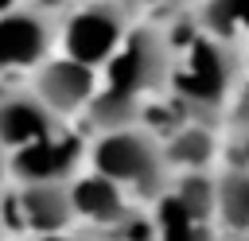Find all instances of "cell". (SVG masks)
I'll return each instance as SVG.
<instances>
[{
  "label": "cell",
  "mask_w": 249,
  "mask_h": 241,
  "mask_svg": "<svg viewBox=\"0 0 249 241\" xmlns=\"http://www.w3.org/2000/svg\"><path fill=\"white\" fill-rule=\"evenodd\" d=\"M167 39L175 51L167 93L175 101L179 120H202V124L222 128V113L230 97H237L241 89V47L206 39L198 31L179 39L171 27H167Z\"/></svg>",
  "instance_id": "obj_1"
},
{
  "label": "cell",
  "mask_w": 249,
  "mask_h": 241,
  "mask_svg": "<svg viewBox=\"0 0 249 241\" xmlns=\"http://www.w3.org/2000/svg\"><path fill=\"white\" fill-rule=\"evenodd\" d=\"M86 171L109 179L132 202H156L171 183V171L160 152V136L144 124L86 136Z\"/></svg>",
  "instance_id": "obj_2"
},
{
  "label": "cell",
  "mask_w": 249,
  "mask_h": 241,
  "mask_svg": "<svg viewBox=\"0 0 249 241\" xmlns=\"http://www.w3.org/2000/svg\"><path fill=\"white\" fill-rule=\"evenodd\" d=\"M136 23H140V12L132 0H74L58 16L54 54L78 66L101 70Z\"/></svg>",
  "instance_id": "obj_3"
},
{
  "label": "cell",
  "mask_w": 249,
  "mask_h": 241,
  "mask_svg": "<svg viewBox=\"0 0 249 241\" xmlns=\"http://www.w3.org/2000/svg\"><path fill=\"white\" fill-rule=\"evenodd\" d=\"M58 43V16H47L39 8H12L0 16V74L8 70H35L54 54Z\"/></svg>",
  "instance_id": "obj_4"
},
{
  "label": "cell",
  "mask_w": 249,
  "mask_h": 241,
  "mask_svg": "<svg viewBox=\"0 0 249 241\" xmlns=\"http://www.w3.org/2000/svg\"><path fill=\"white\" fill-rule=\"evenodd\" d=\"M86 167V132H74L70 124L39 140L23 152L8 155V183H66Z\"/></svg>",
  "instance_id": "obj_5"
},
{
  "label": "cell",
  "mask_w": 249,
  "mask_h": 241,
  "mask_svg": "<svg viewBox=\"0 0 249 241\" xmlns=\"http://www.w3.org/2000/svg\"><path fill=\"white\" fill-rule=\"evenodd\" d=\"M23 86L35 93V101L47 113H54L58 120H66V117H78L89 105V97L97 93V70L78 66V62H70L62 54H51L47 62H39L31 70V78Z\"/></svg>",
  "instance_id": "obj_6"
},
{
  "label": "cell",
  "mask_w": 249,
  "mask_h": 241,
  "mask_svg": "<svg viewBox=\"0 0 249 241\" xmlns=\"http://www.w3.org/2000/svg\"><path fill=\"white\" fill-rule=\"evenodd\" d=\"M66 194H70L74 222H86L97 241L109 237L113 229H121L128 218H136L132 198L121 187H113L109 179L93 175V171H78L74 179H66Z\"/></svg>",
  "instance_id": "obj_7"
},
{
  "label": "cell",
  "mask_w": 249,
  "mask_h": 241,
  "mask_svg": "<svg viewBox=\"0 0 249 241\" xmlns=\"http://www.w3.org/2000/svg\"><path fill=\"white\" fill-rule=\"evenodd\" d=\"M66 128V120H58L54 113H47L35 93L27 86H8L0 89V152H23L39 140H51Z\"/></svg>",
  "instance_id": "obj_8"
},
{
  "label": "cell",
  "mask_w": 249,
  "mask_h": 241,
  "mask_svg": "<svg viewBox=\"0 0 249 241\" xmlns=\"http://www.w3.org/2000/svg\"><path fill=\"white\" fill-rule=\"evenodd\" d=\"M8 210H12L16 222H19L27 233H35V237L70 233V225H74V210H70L66 183H12Z\"/></svg>",
  "instance_id": "obj_9"
},
{
  "label": "cell",
  "mask_w": 249,
  "mask_h": 241,
  "mask_svg": "<svg viewBox=\"0 0 249 241\" xmlns=\"http://www.w3.org/2000/svg\"><path fill=\"white\" fill-rule=\"evenodd\" d=\"M160 152L167 171L187 175V171H210V163L222 152V128L202 124V120H175L167 136H160Z\"/></svg>",
  "instance_id": "obj_10"
},
{
  "label": "cell",
  "mask_w": 249,
  "mask_h": 241,
  "mask_svg": "<svg viewBox=\"0 0 249 241\" xmlns=\"http://www.w3.org/2000/svg\"><path fill=\"white\" fill-rule=\"evenodd\" d=\"M241 237L249 229V171L241 163H226L214 175V229Z\"/></svg>",
  "instance_id": "obj_11"
},
{
  "label": "cell",
  "mask_w": 249,
  "mask_h": 241,
  "mask_svg": "<svg viewBox=\"0 0 249 241\" xmlns=\"http://www.w3.org/2000/svg\"><path fill=\"white\" fill-rule=\"evenodd\" d=\"M191 23H195V31L206 35V39L241 47L245 0H195V4H191Z\"/></svg>",
  "instance_id": "obj_12"
},
{
  "label": "cell",
  "mask_w": 249,
  "mask_h": 241,
  "mask_svg": "<svg viewBox=\"0 0 249 241\" xmlns=\"http://www.w3.org/2000/svg\"><path fill=\"white\" fill-rule=\"evenodd\" d=\"M187 218L195 222H210L214 225V175L210 171H187V175H171L167 190H163Z\"/></svg>",
  "instance_id": "obj_13"
},
{
  "label": "cell",
  "mask_w": 249,
  "mask_h": 241,
  "mask_svg": "<svg viewBox=\"0 0 249 241\" xmlns=\"http://www.w3.org/2000/svg\"><path fill=\"white\" fill-rule=\"evenodd\" d=\"M27 8H39V12H47V16H62L74 0H23Z\"/></svg>",
  "instance_id": "obj_14"
},
{
  "label": "cell",
  "mask_w": 249,
  "mask_h": 241,
  "mask_svg": "<svg viewBox=\"0 0 249 241\" xmlns=\"http://www.w3.org/2000/svg\"><path fill=\"white\" fill-rule=\"evenodd\" d=\"M31 241H97V237L93 233H82V237L78 233H51V237H31Z\"/></svg>",
  "instance_id": "obj_15"
},
{
  "label": "cell",
  "mask_w": 249,
  "mask_h": 241,
  "mask_svg": "<svg viewBox=\"0 0 249 241\" xmlns=\"http://www.w3.org/2000/svg\"><path fill=\"white\" fill-rule=\"evenodd\" d=\"M0 183H8V155L0 152Z\"/></svg>",
  "instance_id": "obj_16"
},
{
  "label": "cell",
  "mask_w": 249,
  "mask_h": 241,
  "mask_svg": "<svg viewBox=\"0 0 249 241\" xmlns=\"http://www.w3.org/2000/svg\"><path fill=\"white\" fill-rule=\"evenodd\" d=\"M8 237V218H4V202H0V241Z\"/></svg>",
  "instance_id": "obj_17"
},
{
  "label": "cell",
  "mask_w": 249,
  "mask_h": 241,
  "mask_svg": "<svg viewBox=\"0 0 249 241\" xmlns=\"http://www.w3.org/2000/svg\"><path fill=\"white\" fill-rule=\"evenodd\" d=\"M19 4H23V0H0V16H4V12H12V8H19Z\"/></svg>",
  "instance_id": "obj_18"
}]
</instances>
